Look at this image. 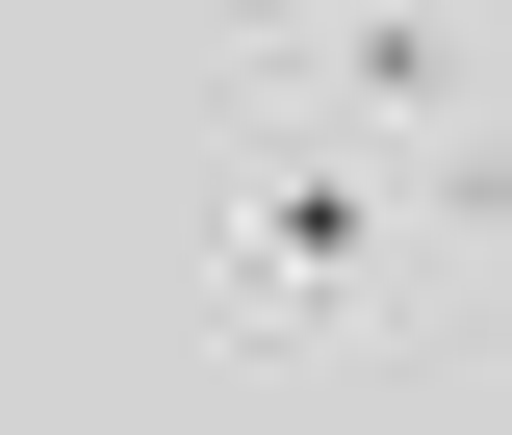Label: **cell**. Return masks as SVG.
<instances>
[{"label":"cell","mask_w":512,"mask_h":435,"mask_svg":"<svg viewBox=\"0 0 512 435\" xmlns=\"http://www.w3.org/2000/svg\"><path fill=\"white\" fill-rule=\"evenodd\" d=\"M410 205H436V282H512V103L410 128Z\"/></svg>","instance_id":"cell-3"},{"label":"cell","mask_w":512,"mask_h":435,"mask_svg":"<svg viewBox=\"0 0 512 435\" xmlns=\"http://www.w3.org/2000/svg\"><path fill=\"white\" fill-rule=\"evenodd\" d=\"M180 26H205V52H231V77H256V103H308V52H333V26H359V0H180Z\"/></svg>","instance_id":"cell-4"},{"label":"cell","mask_w":512,"mask_h":435,"mask_svg":"<svg viewBox=\"0 0 512 435\" xmlns=\"http://www.w3.org/2000/svg\"><path fill=\"white\" fill-rule=\"evenodd\" d=\"M205 308L256 333V359H384V333L436 308V205H410V154L333 103H282L231 154V205H205Z\"/></svg>","instance_id":"cell-1"},{"label":"cell","mask_w":512,"mask_h":435,"mask_svg":"<svg viewBox=\"0 0 512 435\" xmlns=\"http://www.w3.org/2000/svg\"><path fill=\"white\" fill-rule=\"evenodd\" d=\"M308 103L410 154V128H461V103H487V26H461V0H359V26L308 52Z\"/></svg>","instance_id":"cell-2"}]
</instances>
